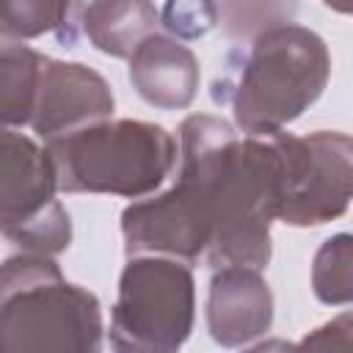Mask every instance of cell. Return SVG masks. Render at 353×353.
Returning a JSON list of instances; mask_svg holds the SVG:
<instances>
[{
    "label": "cell",
    "instance_id": "6da1fadb",
    "mask_svg": "<svg viewBox=\"0 0 353 353\" xmlns=\"http://www.w3.org/2000/svg\"><path fill=\"white\" fill-rule=\"evenodd\" d=\"M240 66L234 83L237 124L254 135H273L317 99L328 77V52L314 33L276 25L259 36Z\"/></svg>",
    "mask_w": 353,
    "mask_h": 353
},
{
    "label": "cell",
    "instance_id": "7a4b0ae2",
    "mask_svg": "<svg viewBox=\"0 0 353 353\" xmlns=\"http://www.w3.org/2000/svg\"><path fill=\"white\" fill-rule=\"evenodd\" d=\"M55 185L63 190H105L138 196L163 182L174 163V141L143 121L72 130L50 138Z\"/></svg>",
    "mask_w": 353,
    "mask_h": 353
},
{
    "label": "cell",
    "instance_id": "3957f363",
    "mask_svg": "<svg viewBox=\"0 0 353 353\" xmlns=\"http://www.w3.org/2000/svg\"><path fill=\"white\" fill-rule=\"evenodd\" d=\"M279 163L276 215L287 223H323L339 215L350 196V141L347 135L317 132L292 138L273 132Z\"/></svg>",
    "mask_w": 353,
    "mask_h": 353
},
{
    "label": "cell",
    "instance_id": "277c9868",
    "mask_svg": "<svg viewBox=\"0 0 353 353\" xmlns=\"http://www.w3.org/2000/svg\"><path fill=\"white\" fill-rule=\"evenodd\" d=\"M50 154L33 141L0 130V232L19 245L61 251L69 243V218L52 199Z\"/></svg>",
    "mask_w": 353,
    "mask_h": 353
},
{
    "label": "cell",
    "instance_id": "5b68a950",
    "mask_svg": "<svg viewBox=\"0 0 353 353\" xmlns=\"http://www.w3.org/2000/svg\"><path fill=\"white\" fill-rule=\"evenodd\" d=\"M160 306H190V273L174 262H130L121 276L116 331H157L179 342L190 325V312Z\"/></svg>",
    "mask_w": 353,
    "mask_h": 353
},
{
    "label": "cell",
    "instance_id": "8992f818",
    "mask_svg": "<svg viewBox=\"0 0 353 353\" xmlns=\"http://www.w3.org/2000/svg\"><path fill=\"white\" fill-rule=\"evenodd\" d=\"M113 110V97L99 74L83 69L80 63L44 61L33 127L47 135H66L91 119H102Z\"/></svg>",
    "mask_w": 353,
    "mask_h": 353
},
{
    "label": "cell",
    "instance_id": "52a82bcc",
    "mask_svg": "<svg viewBox=\"0 0 353 353\" xmlns=\"http://www.w3.org/2000/svg\"><path fill=\"white\" fill-rule=\"evenodd\" d=\"M69 8H74V17L63 19V25H74L69 41L83 33L94 47L110 55L132 52L138 39H143L154 25V8L149 0H69L66 11Z\"/></svg>",
    "mask_w": 353,
    "mask_h": 353
},
{
    "label": "cell",
    "instance_id": "ba28073f",
    "mask_svg": "<svg viewBox=\"0 0 353 353\" xmlns=\"http://www.w3.org/2000/svg\"><path fill=\"white\" fill-rule=\"evenodd\" d=\"M130 77L152 105H188L196 85V61L168 39H146L135 50Z\"/></svg>",
    "mask_w": 353,
    "mask_h": 353
},
{
    "label": "cell",
    "instance_id": "9c48e42d",
    "mask_svg": "<svg viewBox=\"0 0 353 353\" xmlns=\"http://www.w3.org/2000/svg\"><path fill=\"white\" fill-rule=\"evenodd\" d=\"M44 58L11 41H0V127L33 119Z\"/></svg>",
    "mask_w": 353,
    "mask_h": 353
},
{
    "label": "cell",
    "instance_id": "30bf717a",
    "mask_svg": "<svg viewBox=\"0 0 353 353\" xmlns=\"http://www.w3.org/2000/svg\"><path fill=\"white\" fill-rule=\"evenodd\" d=\"M69 0H0V33L36 36L58 28Z\"/></svg>",
    "mask_w": 353,
    "mask_h": 353
},
{
    "label": "cell",
    "instance_id": "8fae6325",
    "mask_svg": "<svg viewBox=\"0 0 353 353\" xmlns=\"http://www.w3.org/2000/svg\"><path fill=\"white\" fill-rule=\"evenodd\" d=\"M323 3L334 6V8H336V11H342V14H347V11H350V0H323Z\"/></svg>",
    "mask_w": 353,
    "mask_h": 353
}]
</instances>
